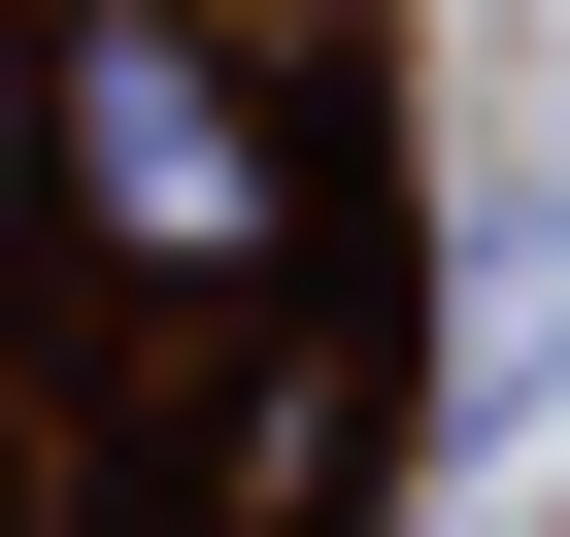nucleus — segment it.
I'll return each mask as SVG.
<instances>
[{"instance_id": "nucleus-1", "label": "nucleus", "mask_w": 570, "mask_h": 537, "mask_svg": "<svg viewBox=\"0 0 570 537\" xmlns=\"http://www.w3.org/2000/svg\"><path fill=\"white\" fill-rule=\"evenodd\" d=\"M35 202L135 268L168 336H268V303H336V101L235 35V0H68L35 35Z\"/></svg>"}, {"instance_id": "nucleus-2", "label": "nucleus", "mask_w": 570, "mask_h": 537, "mask_svg": "<svg viewBox=\"0 0 570 537\" xmlns=\"http://www.w3.org/2000/svg\"><path fill=\"white\" fill-rule=\"evenodd\" d=\"M336 504H370V303H268V336H202L168 537H336Z\"/></svg>"}, {"instance_id": "nucleus-3", "label": "nucleus", "mask_w": 570, "mask_h": 537, "mask_svg": "<svg viewBox=\"0 0 570 537\" xmlns=\"http://www.w3.org/2000/svg\"><path fill=\"white\" fill-rule=\"evenodd\" d=\"M0 537H35V504H0Z\"/></svg>"}]
</instances>
